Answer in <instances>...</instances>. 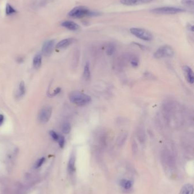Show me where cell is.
Here are the masks:
<instances>
[{
	"mask_svg": "<svg viewBox=\"0 0 194 194\" xmlns=\"http://www.w3.org/2000/svg\"><path fill=\"white\" fill-rule=\"evenodd\" d=\"M69 99L72 103L79 106L87 105L90 104L92 101L90 95L79 91H73L71 92L69 94Z\"/></svg>",
	"mask_w": 194,
	"mask_h": 194,
	"instance_id": "6da1fadb",
	"label": "cell"
},
{
	"mask_svg": "<svg viewBox=\"0 0 194 194\" xmlns=\"http://www.w3.org/2000/svg\"><path fill=\"white\" fill-rule=\"evenodd\" d=\"M97 14V13L90 11L86 6H77L69 12L68 15L72 18H81L86 16H92Z\"/></svg>",
	"mask_w": 194,
	"mask_h": 194,
	"instance_id": "7a4b0ae2",
	"label": "cell"
},
{
	"mask_svg": "<svg viewBox=\"0 0 194 194\" xmlns=\"http://www.w3.org/2000/svg\"><path fill=\"white\" fill-rule=\"evenodd\" d=\"M174 54V51L169 45H163L159 47L154 53V56L156 59L172 58Z\"/></svg>",
	"mask_w": 194,
	"mask_h": 194,
	"instance_id": "3957f363",
	"label": "cell"
},
{
	"mask_svg": "<svg viewBox=\"0 0 194 194\" xmlns=\"http://www.w3.org/2000/svg\"><path fill=\"white\" fill-rule=\"evenodd\" d=\"M130 31L133 35L143 41H150L153 39L151 34L144 28H131Z\"/></svg>",
	"mask_w": 194,
	"mask_h": 194,
	"instance_id": "277c9868",
	"label": "cell"
},
{
	"mask_svg": "<svg viewBox=\"0 0 194 194\" xmlns=\"http://www.w3.org/2000/svg\"><path fill=\"white\" fill-rule=\"evenodd\" d=\"M162 161L164 168L166 172L172 174L174 173L175 169V163L174 159L172 156L167 153L163 154Z\"/></svg>",
	"mask_w": 194,
	"mask_h": 194,
	"instance_id": "5b68a950",
	"label": "cell"
},
{
	"mask_svg": "<svg viewBox=\"0 0 194 194\" xmlns=\"http://www.w3.org/2000/svg\"><path fill=\"white\" fill-rule=\"evenodd\" d=\"M185 12V10L174 7H162L153 9L151 12L157 14H175Z\"/></svg>",
	"mask_w": 194,
	"mask_h": 194,
	"instance_id": "8992f818",
	"label": "cell"
},
{
	"mask_svg": "<svg viewBox=\"0 0 194 194\" xmlns=\"http://www.w3.org/2000/svg\"><path fill=\"white\" fill-rule=\"evenodd\" d=\"M53 109L51 107L46 106L41 109L38 114V121L42 124H45L49 121L52 115Z\"/></svg>",
	"mask_w": 194,
	"mask_h": 194,
	"instance_id": "52a82bcc",
	"label": "cell"
},
{
	"mask_svg": "<svg viewBox=\"0 0 194 194\" xmlns=\"http://www.w3.org/2000/svg\"><path fill=\"white\" fill-rule=\"evenodd\" d=\"M55 41L54 40H49L46 41L45 43L43 44L42 49V52L43 54L45 56H50L54 48Z\"/></svg>",
	"mask_w": 194,
	"mask_h": 194,
	"instance_id": "ba28073f",
	"label": "cell"
},
{
	"mask_svg": "<svg viewBox=\"0 0 194 194\" xmlns=\"http://www.w3.org/2000/svg\"><path fill=\"white\" fill-rule=\"evenodd\" d=\"M153 0H121L122 4L128 6H134L150 3Z\"/></svg>",
	"mask_w": 194,
	"mask_h": 194,
	"instance_id": "9c48e42d",
	"label": "cell"
},
{
	"mask_svg": "<svg viewBox=\"0 0 194 194\" xmlns=\"http://www.w3.org/2000/svg\"><path fill=\"white\" fill-rule=\"evenodd\" d=\"M183 71L189 82L192 84L194 82V72L191 68L187 65H185L183 67Z\"/></svg>",
	"mask_w": 194,
	"mask_h": 194,
	"instance_id": "30bf717a",
	"label": "cell"
},
{
	"mask_svg": "<svg viewBox=\"0 0 194 194\" xmlns=\"http://www.w3.org/2000/svg\"><path fill=\"white\" fill-rule=\"evenodd\" d=\"M61 26L71 31H77L79 28V26L77 24L71 21H65L62 22Z\"/></svg>",
	"mask_w": 194,
	"mask_h": 194,
	"instance_id": "8fae6325",
	"label": "cell"
},
{
	"mask_svg": "<svg viewBox=\"0 0 194 194\" xmlns=\"http://www.w3.org/2000/svg\"><path fill=\"white\" fill-rule=\"evenodd\" d=\"M74 39L73 38H67V39H65L62 41H59V43L56 44V48H59V49H62V48H66L68 46L71 44L74 41Z\"/></svg>",
	"mask_w": 194,
	"mask_h": 194,
	"instance_id": "7c38bea8",
	"label": "cell"
},
{
	"mask_svg": "<svg viewBox=\"0 0 194 194\" xmlns=\"http://www.w3.org/2000/svg\"><path fill=\"white\" fill-rule=\"evenodd\" d=\"M194 192V187L192 185L187 183L183 186L179 194H193Z\"/></svg>",
	"mask_w": 194,
	"mask_h": 194,
	"instance_id": "4fadbf2b",
	"label": "cell"
},
{
	"mask_svg": "<svg viewBox=\"0 0 194 194\" xmlns=\"http://www.w3.org/2000/svg\"><path fill=\"white\" fill-rule=\"evenodd\" d=\"M128 137V133L125 132H121L120 135L118 136L116 139V143L118 146H122L124 144L125 141L127 140Z\"/></svg>",
	"mask_w": 194,
	"mask_h": 194,
	"instance_id": "5bb4252c",
	"label": "cell"
},
{
	"mask_svg": "<svg viewBox=\"0 0 194 194\" xmlns=\"http://www.w3.org/2000/svg\"><path fill=\"white\" fill-rule=\"evenodd\" d=\"M75 154L72 153L70 157L69 163H68V170L70 173H72L75 171Z\"/></svg>",
	"mask_w": 194,
	"mask_h": 194,
	"instance_id": "9a60e30c",
	"label": "cell"
},
{
	"mask_svg": "<svg viewBox=\"0 0 194 194\" xmlns=\"http://www.w3.org/2000/svg\"><path fill=\"white\" fill-rule=\"evenodd\" d=\"M84 77L86 80H90V64L89 62H87L84 68V73H83Z\"/></svg>",
	"mask_w": 194,
	"mask_h": 194,
	"instance_id": "2e32d148",
	"label": "cell"
},
{
	"mask_svg": "<svg viewBox=\"0 0 194 194\" xmlns=\"http://www.w3.org/2000/svg\"><path fill=\"white\" fill-rule=\"evenodd\" d=\"M42 64V56L41 54H37L33 59V66L36 69L40 68Z\"/></svg>",
	"mask_w": 194,
	"mask_h": 194,
	"instance_id": "e0dca14e",
	"label": "cell"
},
{
	"mask_svg": "<svg viewBox=\"0 0 194 194\" xmlns=\"http://www.w3.org/2000/svg\"><path fill=\"white\" fill-rule=\"evenodd\" d=\"M133 182L131 181H129V180H125V179H123L120 181V185L122 186L124 189H129L131 186H133Z\"/></svg>",
	"mask_w": 194,
	"mask_h": 194,
	"instance_id": "ac0fdd59",
	"label": "cell"
},
{
	"mask_svg": "<svg viewBox=\"0 0 194 194\" xmlns=\"http://www.w3.org/2000/svg\"><path fill=\"white\" fill-rule=\"evenodd\" d=\"M5 11H6V15H11L12 14L17 13L16 10L14 9L11 5L9 4H7L6 5Z\"/></svg>",
	"mask_w": 194,
	"mask_h": 194,
	"instance_id": "d6986e66",
	"label": "cell"
},
{
	"mask_svg": "<svg viewBox=\"0 0 194 194\" xmlns=\"http://www.w3.org/2000/svg\"><path fill=\"white\" fill-rule=\"evenodd\" d=\"M71 127L68 123H64L62 127V131L64 134H68L70 132Z\"/></svg>",
	"mask_w": 194,
	"mask_h": 194,
	"instance_id": "ffe728a7",
	"label": "cell"
},
{
	"mask_svg": "<svg viewBox=\"0 0 194 194\" xmlns=\"http://www.w3.org/2000/svg\"><path fill=\"white\" fill-rule=\"evenodd\" d=\"M115 50H116L115 46L113 45V44H109L107 48V50H106L107 54H108V56H112L114 53Z\"/></svg>",
	"mask_w": 194,
	"mask_h": 194,
	"instance_id": "44dd1931",
	"label": "cell"
},
{
	"mask_svg": "<svg viewBox=\"0 0 194 194\" xmlns=\"http://www.w3.org/2000/svg\"><path fill=\"white\" fill-rule=\"evenodd\" d=\"M25 93V85L24 81H21L19 86V95L22 97Z\"/></svg>",
	"mask_w": 194,
	"mask_h": 194,
	"instance_id": "7402d4cb",
	"label": "cell"
},
{
	"mask_svg": "<svg viewBox=\"0 0 194 194\" xmlns=\"http://www.w3.org/2000/svg\"><path fill=\"white\" fill-rule=\"evenodd\" d=\"M138 137L141 141L143 142L144 141V139H145V134L144 131L143 130H141V129L139 130V131L138 132Z\"/></svg>",
	"mask_w": 194,
	"mask_h": 194,
	"instance_id": "603a6c76",
	"label": "cell"
},
{
	"mask_svg": "<svg viewBox=\"0 0 194 194\" xmlns=\"http://www.w3.org/2000/svg\"><path fill=\"white\" fill-rule=\"evenodd\" d=\"M45 158H44V157H42V158H40L39 159H38L36 163L35 167L37 169V168L41 167V166L43 165V163L45 162Z\"/></svg>",
	"mask_w": 194,
	"mask_h": 194,
	"instance_id": "cb8c5ba5",
	"label": "cell"
},
{
	"mask_svg": "<svg viewBox=\"0 0 194 194\" xmlns=\"http://www.w3.org/2000/svg\"><path fill=\"white\" fill-rule=\"evenodd\" d=\"M58 143H59V146L60 148H63L64 146V144H65V139L63 136H59V139L58 140Z\"/></svg>",
	"mask_w": 194,
	"mask_h": 194,
	"instance_id": "d4e9b609",
	"label": "cell"
},
{
	"mask_svg": "<svg viewBox=\"0 0 194 194\" xmlns=\"http://www.w3.org/2000/svg\"><path fill=\"white\" fill-rule=\"evenodd\" d=\"M182 4L188 6H194V0H182Z\"/></svg>",
	"mask_w": 194,
	"mask_h": 194,
	"instance_id": "484cf974",
	"label": "cell"
},
{
	"mask_svg": "<svg viewBox=\"0 0 194 194\" xmlns=\"http://www.w3.org/2000/svg\"><path fill=\"white\" fill-rule=\"evenodd\" d=\"M50 134L53 140H54L55 141H58V140L59 135L57 134L56 132H55L54 131H51L50 132Z\"/></svg>",
	"mask_w": 194,
	"mask_h": 194,
	"instance_id": "4316f807",
	"label": "cell"
},
{
	"mask_svg": "<svg viewBox=\"0 0 194 194\" xmlns=\"http://www.w3.org/2000/svg\"><path fill=\"white\" fill-rule=\"evenodd\" d=\"M131 63L133 67H137L138 65L139 61H138V60L136 58H133L131 60Z\"/></svg>",
	"mask_w": 194,
	"mask_h": 194,
	"instance_id": "83f0119b",
	"label": "cell"
},
{
	"mask_svg": "<svg viewBox=\"0 0 194 194\" xmlns=\"http://www.w3.org/2000/svg\"><path fill=\"white\" fill-rule=\"evenodd\" d=\"M132 151L134 154L137 153V152L138 151V146H137V145L136 144L135 141H133V144H132Z\"/></svg>",
	"mask_w": 194,
	"mask_h": 194,
	"instance_id": "f1b7e54d",
	"label": "cell"
},
{
	"mask_svg": "<svg viewBox=\"0 0 194 194\" xmlns=\"http://www.w3.org/2000/svg\"><path fill=\"white\" fill-rule=\"evenodd\" d=\"M60 91H61V88H60V87H57V88L55 90L54 93H53V94L51 95V96H55V95H58Z\"/></svg>",
	"mask_w": 194,
	"mask_h": 194,
	"instance_id": "f546056e",
	"label": "cell"
},
{
	"mask_svg": "<svg viewBox=\"0 0 194 194\" xmlns=\"http://www.w3.org/2000/svg\"><path fill=\"white\" fill-rule=\"evenodd\" d=\"M4 115L2 114H0V125L2 123V122L4 121Z\"/></svg>",
	"mask_w": 194,
	"mask_h": 194,
	"instance_id": "4dcf8cb0",
	"label": "cell"
}]
</instances>
